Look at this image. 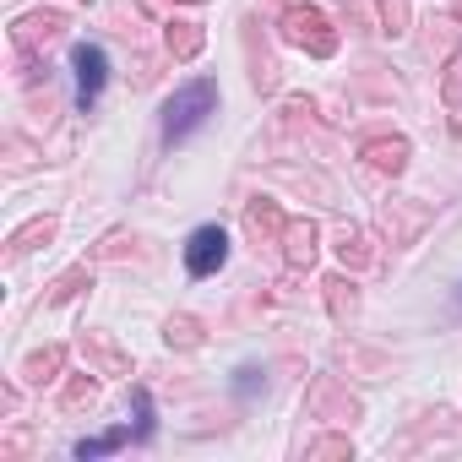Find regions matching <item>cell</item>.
I'll use <instances>...</instances> for the list:
<instances>
[{
    "label": "cell",
    "mask_w": 462,
    "mask_h": 462,
    "mask_svg": "<svg viewBox=\"0 0 462 462\" xmlns=\"http://www.w3.org/2000/svg\"><path fill=\"white\" fill-rule=\"evenodd\" d=\"M212 109H217V82H212V77L185 82V88L163 104V142H185L196 125H207Z\"/></svg>",
    "instance_id": "6da1fadb"
},
{
    "label": "cell",
    "mask_w": 462,
    "mask_h": 462,
    "mask_svg": "<svg viewBox=\"0 0 462 462\" xmlns=\"http://www.w3.org/2000/svg\"><path fill=\"white\" fill-rule=\"evenodd\" d=\"M223 262H228V235H223L217 223H201L196 235L185 240V273L190 278H212Z\"/></svg>",
    "instance_id": "7a4b0ae2"
},
{
    "label": "cell",
    "mask_w": 462,
    "mask_h": 462,
    "mask_svg": "<svg viewBox=\"0 0 462 462\" xmlns=\"http://www.w3.org/2000/svg\"><path fill=\"white\" fill-rule=\"evenodd\" d=\"M71 66H77V104L93 109L98 93H104V82H109V55L98 44H77L71 50Z\"/></svg>",
    "instance_id": "3957f363"
},
{
    "label": "cell",
    "mask_w": 462,
    "mask_h": 462,
    "mask_svg": "<svg viewBox=\"0 0 462 462\" xmlns=\"http://www.w3.org/2000/svg\"><path fill=\"white\" fill-rule=\"evenodd\" d=\"M120 440H125V430H115V435H104V440H82V446H77V457H104V451H115Z\"/></svg>",
    "instance_id": "277c9868"
}]
</instances>
